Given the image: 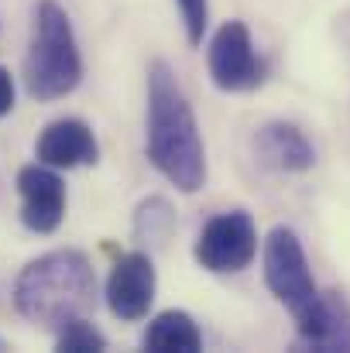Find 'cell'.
<instances>
[{
  "label": "cell",
  "instance_id": "9",
  "mask_svg": "<svg viewBox=\"0 0 350 353\" xmlns=\"http://www.w3.org/2000/svg\"><path fill=\"white\" fill-rule=\"evenodd\" d=\"M254 154L271 172H309L316 165V148L302 127L289 120H271L254 134Z\"/></svg>",
  "mask_w": 350,
  "mask_h": 353
},
{
  "label": "cell",
  "instance_id": "11",
  "mask_svg": "<svg viewBox=\"0 0 350 353\" xmlns=\"http://www.w3.org/2000/svg\"><path fill=\"white\" fill-rule=\"evenodd\" d=\"M203 347V333L196 319L182 309H165L148 323L144 350L151 353H196Z\"/></svg>",
  "mask_w": 350,
  "mask_h": 353
},
{
  "label": "cell",
  "instance_id": "10",
  "mask_svg": "<svg viewBox=\"0 0 350 353\" xmlns=\"http://www.w3.org/2000/svg\"><path fill=\"white\" fill-rule=\"evenodd\" d=\"M97 158H100V144L93 130L76 117L52 120L38 137V161L52 168H83V165H97Z\"/></svg>",
  "mask_w": 350,
  "mask_h": 353
},
{
  "label": "cell",
  "instance_id": "7",
  "mask_svg": "<svg viewBox=\"0 0 350 353\" xmlns=\"http://www.w3.org/2000/svg\"><path fill=\"white\" fill-rule=\"evenodd\" d=\"M21 192V223L31 234H55L66 220V182L59 168L38 161L17 172Z\"/></svg>",
  "mask_w": 350,
  "mask_h": 353
},
{
  "label": "cell",
  "instance_id": "2",
  "mask_svg": "<svg viewBox=\"0 0 350 353\" xmlns=\"http://www.w3.org/2000/svg\"><path fill=\"white\" fill-rule=\"evenodd\" d=\"M97 299V274L86 254L52 250L31 261L14 285V305L41 330H59L69 319L90 316Z\"/></svg>",
  "mask_w": 350,
  "mask_h": 353
},
{
  "label": "cell",
  "instance_id": "12",
  "mask_svg": "<svg viewBox=\"0 0 350 353\" xmlns=\"http://www.w3.org/2000/svg\"><path fill=\"white\" fill-rule=\"evenodd\" d=\"M302 347L350 353V302L344 299V292H323V323Z\"/></svg>",
  "mask_w": 350,
  "mask_h": 353
},
{
  "label": "cell",
  "instance_id": "5",
  "mask_svg": "<svg viewBox=\"0 0 350 353\" xmlns=\"http://www.w3.org/2000/svg\"><path fill=\"white\" fill-rule=\"evenodd\" d=\"M193 257L200 268H206L213 274H237V271L251 268V261L257 257V227H254L251 213H244V210L217 213L196 236Z\"/></svg>",
  "mask_w": 350,
  "mask_h": 353
},
{
  "label": "cell",
  "instance_id": "1",
  "mask_svg": "<svg viewBox=\"0 0 350 353\" xmlns=\"http://www.w3.org/2000/svg\"><path fill=\"white\" fill-rule=\"evenodd\" d=\"M148 161L179 192L206 185V144L193 103L168 62L148 69Z\"/></svg>",
  "mask_w": 350,
  "mask_h": 353
},
{
  "label": "cell",
  "instance_id": "6",
  "mask_svg": "<svg viewBox=\"0 0 350 353\" xmlns=\"http://www.w3.org/2000/svg\"><path fill=\"white\" fill-rule=\"evenodd\" d=\"M210 79L224 93H247L264 83V59L254 48L251 28L244 21H224L210 38Z\"/></svg>",
  "mask_w": 350,
  "mask_h": 353
},
{
  "label": "cell",
  "instance_id": "14",
  "mask_svg": "<svg viewBox=\"0 0 350 353\" xmlns=\"http://www.w3.org/2000/svg\"><path fill=\"white\" fill-rule=\"evenodd\" d=\"M182 28H186V41L189 45H203L206 24H210V0H175Z\"/></svg>",
  "mask_w": 350,
  "mask_h": 353
},
{
  "label": "cell",
  "instance_id": "13",
  "mask_svg": "<svg viewBox=\"0 0 350 353\" xmlns=\"http://www.w3.org/2000/svg\"><path fill=\"white\" fill-rule=\"evenodd\" d=\"M55 350H62V353H100V350H107V336H104L86 316H79V319H69L66 326L55 330Z\"/></svg>",
  "mask_w": 350,
  "mask_h": 353
},
{
  "label": "cell",
  "instance_id": "8",
  "mask_svg": "<svg viewBox=\"0 0 350 353\" xmlns=\"http://www.w3.org/2000/svg\"><path fill=\"white\" fill-rule=\"evenodd\" d=\"M155 288H158V278H155L151 257L144 250L120 254L107 278V305L120 323H137L148 316L155 302Z\"/></svg>",
  "mask_w": 350,
  "mask_h": 353
},
{
  "label": "cell",
  "instance_id": "15",
  "mask_svg": "<svg viewBox=\"0 0 350 353\" xmlns=\"http://www.w3.org/2000/svg\"><path fill=\"white\" fill-rule=\"evenodd\" d=\"M14 110V79L10 72L0 65V117H7Z\"/></svg>",
  "mask_w": 350,
  "mask_h": 353
},
{
  "label": "cell",
  "instance_id": "3",
  "mask_svg": "<svg viewBox=\"0 0 350 353\" xmlns=\"http://www.w3.org/2000/svg\"><path fill=\"white\" fill-rule=\"evenodd\" d=\"M83 79V55L69 14L55 0H38L31 52L24 59V86L35 100H62Z\"/></svg>",
  "mask_w": 350,
  "mask_h": 353
},
{
  "label": "cell",
  "instance_id": "4",
  "mask_svg": "<svg viewBox=\"0 0 350 353\" xmlns=\"http://www.w3.org/2000/svg\"><path fill=\"white\" fill-rule=\"evenodd\" d=\"M261 264H264V285L292 312L295 333H299V347H302L323 323V292L313 281L309 257H306L302 240L295 236V230L275 227L268 234V240H264Z\"/></svg>",
  "mask_w": 350,
  "mask_h": 353
}]
</instances>
